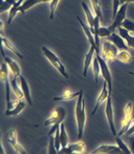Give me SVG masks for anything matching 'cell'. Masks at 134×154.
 I'll return each mask as SVG.
<instances>
[{
    "label": "cell",
    "instance_id": "cell-1",
    "mask_svg": "<svg viewBox=\"0 0 134 154\" xmlns=\"http://www.w3.org/2000/svg\"><path fill=\"white\" fill-rule=\"evenodd\" d=\"M127 6L128 3H124L122 4L118 9V12L116 14L115 18L114 19V22L110 27H100V29L98 31V37L99 38H108L110 37L112 33H114L116 29H118L119 27L122 26L123 21L126 19V11H127Z\"/></svg>",
    "mask_w": 134,
    "mask_h": 154
},
{
    "label": "cell",
    "instance_id": "cell-2",
    "mask_svg": "<svg viewBox=\"0 0 134 154\" xmlns=\"http://www.w3.org/2000/svg\"><path fill=\"white\" fill-rule=\"evenodd\" d=\"M75 116L77 122V129H78V139H82L84 128H85L86 124V102L84 99L83 90H81V93L77 99L76 109H75Z\"/></svg>",
    "mask_w": 134,
    "mask_h": 154
},
{
    "label": "cell",
    "instance_id": "cell-3",
    "mask_svg": "<svg viewBox=\"0 0 134 154\" xmlns=\"http://www.w3.org/2000/svg\"><path fill=\"white\" fill-rule=\"evenodd\" d=\"M65 115H66V112H65L64 108L59 107L48 116V118L44 122L45 127H47V125H51L50 131H49V132H48V136H51L52 134H55V131L59 128L60 125L63 122V121H64Z\"/></svg>",
    "mask_w": 134,
    "mask_h": 154
},
{
    "label": "cell",
    "instance_id": "cell-4",
    "mask_svg": "<svg viewBox=\"0 0 134 154\" xmlns=\"http://www.w3.org/2000/svg\"><path fill=\"white\" fill-rule=\"evenodd\" d=\"M41 51H43V54L45 57L48 59V61L50 62V63L53 65V67L57 70L60 74L64 77V78L68 79L69 76H68V73L66 72V69L64 67V65L62 64V62L60 61V59L57 57V55H56L54 52H52L49 48H47V47H43L41 48Z\"/></svg>",
    "mask_w": 134,
    "mask_h": 154
},
{
    "label": "cell",
    "instance_id": "cell-5",
    "mask_svg": "<svg viewBox=\"0 0 134 154\" xmlns=\"http://www.w3.org/2000/svg\"><path fill=\"white\" fill-rule=\"evenodd\" d=\"M118 52L119 50L111 41H104L101 45V55L108 62H111L115 58H117Z\"/></svg>",
    "mask_w": 134,
    "mask_h": 154
},
{
    "label": "cell",
    "instance_id": "cell-6",
    "mask_svg": "<svg viewBox=\"0 0 134 154\" xmlns=\"http://www.w3.org/2000/svg\"><path fill=\"white\" fill-rule=\"evenodd\" d=\"M132 113H133V104L132 102H129L126 104L124 108V116L121 121V128L118 132V136H121L126 134L129 128L131 127L133 120H132Z\"/></svg>",
    "mask_w": 134,
    "mask_h": 154
},
{
    "label": "cell",
    "instance_id": "cell-7",
    "mask_svg": "<svg viewBox=\"0 0 134 154\" xmlns=\"http://www.w3.org/2000/svg\"><path fill=\"white\" fill-rule=\"evenodd\" d=\"M0 77L1 80L5 84V91H6V106L7 110H11L13 103L11 99H10V87H11V83L9 82L8 79V65L4 61L1 63V72H0Z\"/></svg>",
    "mask_w": 134,
    "mask_h": 154
},
{
    "label": "cell",
    "instance_id": "cell-8",
    "mask_svg": "<svg viewBox=\"0 0 134 154\" xmlns=\"http://www.w3.org/2000/svg\"><path fill=\"white\" fill-rule=\"evenodd\" d=\"M96 57H97L99 62H100V65H101V74L103 75L105 81L108 83V90H110V93H111V90H112V78H111L110 67H108V61L105 60L103 57H102L101 52L96 54Z\"/></svg>",
    "mask_w": 134,
    "mask_h": 154
},
{
    "label": "cell",
    "instance_id": "cell-9",
    "mask_svg": "<svg viewBox=\"0 0 134 154\" xmlns=\"http://www.w3.org/2000/svg\"><path fill=\"white\" fill-rule=\"evenodd\" d=\"M105 117L108 122V127H110L111 132L114 135H116V128L114 125V110H112V101L111 96L108 98V100L105 101Z\"/></svg>",
    "mask_w": 134,
    "mask_h": 154
},
{
    "label": "cell",
    "instance_id": "cell-10",
    "mask_svg": "<svg viewBox=\"0 0 134 154\" xmlns=\"http://www.w3.org/2000/svg\"><path fill=\"white\" fill-rule=\"evenodd\" d=\"M91 154H124L117 145L102 144L97 147Z\"/></svg>",
    "mask_w": 134,
    "mask_h": 154
},
{
    "label": "cell",
    "instance_id": "cell-11",
    "mask_svg": "<svg viewBox=\"0 0 134 154\" xmlns=\"http://www.w3.org/2000/svg\"><path fill=\"white\" fill-rule=\"evenodd\" d=\"M2 57H3V58H4V61L7 63V65H8L9 69L11 70L14 78H19V77L21 76V68H20L19 64L17 63L15 60H13L12 58L7 57L6 54L4 52V48L3 47H2Z\"/></svg>",
    "mask_w": 134,
    "mask_h": 154
},
{
    "label": "cell",
    "instance_id": "cell-12",
    "mask_svg": "<svg viewBox=\"0 0 134 154\" xmlns=\"http://www.w3.org/2000/svg\"><path fill=\"white\" fill-rule=\"evenodd\" d=\"M8 141L11 143L13 148L16 150L19 154H27L26 150L21 145V143L18 141V137H17V131L15 128H11L8 134Z\"/></svg>",
    "mask_w": 134,
    "mask_h": 154
},
{
    "label": "cell",
    "instance_id": "cell-13",
    "mask_svg": "<svg viewBox=\"0 0 134 154\" xmlns=\"http://www.w3.org/2000/svg\"><path fill=\"white\" fill-rule=\"evenodd\" d=\"M111 96V93H110V90H108V83L107 82H104L103 84V89H102L100 95H99L98 99H97V102H96V105H95V109L94 111L92 112V116H94L95 114L97 113L98 109L100 108V106L104 102L108 100V98Z\"/></svg>",
    "mask_w": 134,
    "mask_h": 154
},
{
    "label": "cell",
    "instance_id": "cell-14",
    "mask_svg": "<svg viewBox=\"0 0 134 154\" xmlns=\"http://www.w3.org/2000/svg\"><path fill=\"white\" fill-rule=\"evenodd\" d=\"M108 38V41H111L119 51H128V45L119 34L112 33Z\"/></svg>",
    "mask_w": 134,
    "mask_h": 154
},
{
    "label": "cell",
    "instance_id": "cell-15",
    "mask_svg": "<svg viewBox=\"0 0 134 154\" xmlns=\"http://www.w3.org/2000/svg\"><path fill=\"white\" fill-rule=\"evenodd\" d=\"M59 151H68V152H73L77 154H84L86 152V146H85V143L83 141L79 140L78 142L68 144L67 147L61 148Z\"/></svg>",
    "mask_w": 134,
    "mask_h": 154
},
{
    "label": "cell",
    "instance_id": "cell-16",
    "mask_svg": "<svg viewBox=\"0 0 134 154\" xmlns=\"http://www.w3.org/2000/svg\"><path fill=\"white\" fill-rule=\"evenodd\" d=\"M13 103V106H12V109L11 110H7L5 112V115L8 116V117H12V116H16L20 114L21 112L24 110L25 106V101L24 100H21V99H17L16 101H14Z\"/></svg>",
    "mask_w": 134,
    "mask_h": 154
},
{
    "label": "cell",
    "instance_id": "cell-17",
    "mask_svg": "<svg viewBox=\"0 0 134 154\" xmlns=\"http://www.w3.org/2000/svg\"><path fill=\"white\" fill-rule=\"evenodd\" d=\"M19 79H20V87H21V90H22V92H23V95L25 97V99H26L28 104L32 106V105H33V101H32L29 84H28L26 78H25V77L22 76V75L19 77Z\"/></svg>",
    "mask_w": 134,
    "mask_h": 154
},
{
    "label": "cell",
    "instance_id": "cell-18",
    "mask_svg": "<svg viewBox=\"0 0 134 154\" xmlns=\"http://www.w3.org/2000/svg\"><path fill=\"white\" fill-rule=\"evenodd\" d=\"M95 55H96V51H95L93 48L90 47V50H89V51L87 52V54L85 57V61H84V68H83L84 77H86L87 71H88V69H89L91 63L93 62V59L95 57Z\"/></svg>",
    "mask_w": 134,
    "mask_h": 154
},
{
    "label": "cell",
    "instance_id": "cell-19",
    "mask_svg": "<svg viewBox=\"0 0 134 154\" xmlns=\"http://www.w3.org/2000/svg\"><path fill=\"white\" fill-rule=\"evenodd\" d=\"M1 40H2V45H3V48H6L7 50H9L10 51H12L14 54L17 55L20 59H22L23 58V55L20 54V51L17 50L16 47L11 42H10L8 38H6L5 37H1Z\"/></svg>",
    "mask_w": 134,
    "mask_h": 154
},
{
    "label": "cell",
    "instance_id": "cell-20",
    "mask_svg": "<svg viewBox=\"0 0 134 154\" xmlns=\"http://www.w3.org/2000/svg\"><path fill=\"white\" fill-rule=\"evenodd\" d=\"M80 93H81V90L79 91V92H75V93H73L69 90H65L64 93H63L61 96L54 97L53 100L54 101H71L73 99H75V98L79 97Z\"/></svg>",
    "mask_w": 134,
    "mask_h": 154
},
{
    "label": "cell",
    "instance_id": "cell-21",
    "mask_svg": "<svg viewBox=\"0 0 134 154\" xmlns=\"http://www.w3.org/2000/svg\"><path fill=\"white\" fill-rule=\"evenodd\" d=\"M118 34L120 35L123 38H124L129 48H134V37L130 35V33L128 32L127 30H125L123 27H119L118 28Z\"/></svg>",
    "mask_w": 134,
    "mask_h": 154
},
{
    "label": "cell",
    "instance_id": "cell-22",
    "mask_svg": "<svg viewBox=\"0 0 134 154\" xmlns=\"http://www.w3.org/2000/svg\"><path fill=\"white\" fill-rule=\"evenodd\" d=\"M25 1L24 0H17V1L14 3V5L11 7V9L9 10V16H8V24H11L12 21L14 19V17L16 16V14L20 11L21 6L23 5V3Z\"/></svg>",
    "mask_w": 134,
    "mask_h": 154
},
{
    "label": "cell",
    "instance_id": "cell-23",
    "mask_svg": "<svg viewBox=\"0 0 134 154\" xmlns=\"http://www.w3.org/2000/svg\"><path fill=\"white\" fill-rule=\"evenodd\" d=\"M11 88L13 89L14 93H15V96L17 99H21V100L25 99L22 90H21V87H19L18 83H17V78H13L11 80Z\"/></svg>",
    "mask_w": 134,
    "mask_h": 154
},
{
    "label": "cell",
    "instance_id": "cell-24",
    "mask_svg": "<svg viewBox=\"0 0 134 154\" xmlns=\"http://www.w3.org/2000/svg\"><path fill=\"white\" fill-rule=\"evenodd\" d=\"M60 141H61V148H64L67 147L69 144V141H68V135L66 134V131H65V125L62 124L60 125Z\"/></svg>",
    "mask_w": 134,
    "mask_h": 154
},
{
    "label": "cell",
    "instance_id": "cell-25",
    "mask_svg": "<svg viewBox=\"0 0 134 154\" xmlns=\"http://www.w3.org/2000/svg\"><path fill=\"white\" fill-rule=\"evenodd\" d=\"M92 64H93V73L95 76V82L97 83L99 81V77H100V74H101V65L96 55H95Z\"/></svg>",
    "mask_w": 134,
    "mask_h": 154
},
{
    "label": "cell",
    "instance_id": "cell-26",
    "mask_svg": "<svg viewBox=\"0 0 134 154\" xmlns=\"http://www.w3.org/2000/svg\"><path fill=\"white\" fill-rule=\"evenodd\" d=\"M117 59L123 63H128L131 60V55H130L128 51H119L117 54Z\"/></svg>",
    "mask_w": 134,
    "mask_h": 154
},
{
    "label": "cell",
    "instance_id": "cell-27",
    "mask_svg": "<svg viewBox=\"0 0 134 154\" xmlns=\"http://www.w3.org/2000/svg\"><path fill=\"white\" fill-rule=\"evenodd\" d=\"M115 141H116V144H117V146L119 148H120L122 151H123V153L124 154H132V152H131V150H130V148L128 147L127 145L125 144L124 142H123V140L122 139L119 137V136H117L116 137V139H115Z\"/></svg>",
    "mask_w": 134,
    "mask_h": 154
},
{
    "label": "cell",
    "instance_id": "cell-28",
    "mask_svg": "<svg viewBox=\"0 0 134 154\" xmlns=\"http://www.w3.org/2000/svg\"><path fill=\"white\" fill-rule=\"evenodd\" d=\"M17 0H2L1 6H0V13L5 12L6 10L11 9V7L14 5Z\"/></svg>",
    "mask_w": 134,
    "mask_h": 154
},
{
    "label": "cell",
    "instance_id": "cell-29",
    "mask_svg": "<svg viewBox=\"0 0 134 154\" xmlns=\"http://www.w3.org/2000/svg\"><path fill=\"white\" fill-rule=\"evenodd\" d=\"M91 3H92V6H93V9H94V12H95V15L99 16L100 18L102 19V11H101V2L100 0H90Z\"/></svg>",
    "mask_w": 134,
    "mask_h": 154
},
{
    "label": "cell",
    "instance_id": "cell-30",
    "mask_svg": "<svg viewBox=\"0 0 134 154\" xmlns=\"http://www.w3.org/2000/svg\"><path fill=\"white\" fill-rule=\"evenodd\" d=\"M48 154H59V151L55 147L54 144V137L49 136V145H48Z\"/></svg>",
    "mask_w": 134,
    "mask_h": 154
},
{
    "label": "cell",
    "instance_id": "cell-31",
    "mask_svg": "<svg viewBox=\"0 0 134 154\" xmlns=\"http://www.w3.org/2000/svg\"><path fill=\"white\" fill-rule=\"evenodd\" d=\"M121 27L124 28L125 30H127L129 33H134V22H132L131 20L125 19L123 21Z\"/></svg>",
    "mask_w": 134,
    "mask_h": 154
},
{
    "label": "cell",
    "instance_id": "cell-32",
    "mask_svg": "<svg viewBox=\"0 0 134 154\" xmlns=\"http://www.w3.org/2000/svg\"><path fill=\"white\" fill-rule=\"evenodd\" d=\"M60 128V127H59ZM54 144H55V147L56 149L58 150H60L61 149V141H60V128H58L57 131H55V134H54Z\"/></svg>",
    "mask_w": 134,
    "mask_h": 154
},
{
    "label": "cell",
    "instance_id": "cell-33",
    "mask_svg": "<svg viewBox=\"0 0 134 154\" xmlns=\"http://www.w3.org/2000/svg\"><path fill=\"white\" fill-rule=\"evenodd\" d=\"M121 6L120 0H112V19L115 18L116 14L118 12L119 7Z\"/></svg>",
    "mask_w": 134,
    "mask_h": 154
},
{
    "label": "cell",
    "instance_id": "cell-34",
    "mask_svg": "<svg viewBox=\"0 0 134 154\" xmlns=\"http://www.w3.org/2000/svg\"><path fill=\"white\" fill-rule=\"evenodd\" d=\"M59 1H60V0H52V1L50 2V16H49V17H50V19H53L56 6H57Z\"/></svg>",
    "mask_w": 134,
    "mask_h": 154
},
{
    "label": "cell",
    "instance_id": "cell-35",
    "mask_svg": "<svg viewBox=\"0 0 134 154\" xmlns=\"http://www.w3.org/2000/svg\"><path fill=\"white\" fill-rule=\"evenodd\" d=\"M128 140H129V144H130V150H131L132 154H134V135L129 136Z\"/></svg>",
    "mask_w": 134,
    "mask_h": 154
},
{
    "label": "cell",
    "instance_id": "cell-36",
    "mask_svg": "<svg viewBox=\"0 0 134 154\" xmlns=\"http://www.w3.org/2000/svg\"><path fill=\"white\" fill-rule=\"evenodd\" d=\"M134 134V122H132L131 127L129 128V129L126 131V135H133Z\"/></svg>",
    "mask_w": 134,
    "mask_h": 154
},
{
    "label": "cell",
    "instance_id": "cell-37",
    "mask_svg": "<svg viewBox=\"0 0 134 154\" xmlns=\"http://www.w3.org/2000/svg\"><path fill=\"white\" fill-rule=\"evenodd\" d=\"M59 154H77L73 152H68V151H59Z\"/></svg>",
    "mask_w": 134,
    "mask_h": 154
},
{
    "label": "cell",
    "instance_id": "cell-38",
    "mask_svg": "<svg viewBox=\"0 0 134 154\" xmlns=\"http://www.w3.org/2000/svg\"><path fill=\"white\" fill-rule=\"evenodd\" d=\"M1 154H5L4 146H3V143H2V142H1Z\"/></svg>",
    "mask_w": 134,
    "mask_h": 154
},
{
    "label": "cell",
    "instance_id": "cell-39",
    "mask_svg": "<svg viewBox=\"0 0 134 154\" xmlns=\"http://www.w3.org/2000/svg\"><path fill=\"white\" fill-rule=\"evenodd\" d=\"M126 1H127V0H120V4L121 5L124 4V3H126Z\"/></svg>",
    "mask_w": 134,
    "mask_h": 154
},
{
    "label": "cell",
    "instance_id": "cell-40",
    "mask_svg": "<svg viewBox=\"0 0 134 154\" xmlns=\"http://www.w3.org/2000/svg\"><path fill=\"white\" fill-rule=\"evenodd\" d=\"M129 2H134V0H127V1H126V3H129Z\"/></svg>",
    "mask_w": 134,
    "mask_h": 154
},
{
    "label": "cell",
    "instance_id": "cell-41",
    "mask_svg": "<svg viewBox=\"0 0 134 154\" xmlns=\"http://www.w3.org/2000/svg\"><path fill=\"white\" fill-rule=\"evenodd\" d=\"M129 74H130V75H133V76H134V72H133V71H130V72H129Z\"/></svg>",
    "mask_w": 134,
    "mask_h": 154
},
{
    "label": "cell",
    "instance_id": "cell-42",
    "mask_svg": "<svg viewBox=\"0 0 134 154\" xmlns=\"http://www.w3.org/2000/svg\"><path fill=\"white\" fill-rule=\"evenodd\" d=\"M133 135H134V134H133Z\"/></svg>",
    "mask_w": 134,
    "mask_h": 154
}]
</instances>
